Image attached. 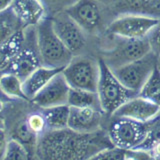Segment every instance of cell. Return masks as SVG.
Here are the masks:
<instances>
[{
    "instance_id": "17",
    "label": "cell",
    "mask_w": 160,
    "mask_h": 160,
    "mask_svg": "<svg viewBox=\"0 0 160 160\" xmlns=\"http://www.w3.org/2000/svg\"><path fill=\"white\" fill-rule=\"evenodd\" d=\"M120 13H139L160 18V0H110Z\"/></svg>"
},
{
    "instance_id": "30",
    "label": "cell",
    "mask_w": 160,
    "mask_h": 160,
    "mask_svg": "<svg viewBox=\"0 0 160 160\" xmlns=\"http://www.w3.org/2000/svg\"><path fill=\"white\" fill-rule=\"evenodd\" d=\"M41 1L43 2L46 10H49V11H52L53 13H55L66 9L76 0H41Z\"/></svg>"
},
{
    "instance_id": "33",
    "label": "cell",
    "mask_w": 160,
    "mask_h": 160,
    "mask_svg": "<svg viewBox=\"0 0 160 160\" xmlns=\"http://www.w3.org/2000/svg\"><path fill=\"white\" fill-rule=\"evenodd\" d=\"M11 2H12V0H0V11L10 7Z\"/></svg>"
},
{
    "instance_id": "13",
    "label": "cell",
    "mask_w": 160,
    "mask_h": 160,
    "mask_svg": "<svg viewBox=\"0 0 160 160\" xmlns=\"http://www.w3.org/2000/svg\"><path fill=\"white\" fill-rule=\"evenodd\" d=\"M159 112V105L137 94L121 105L112 116L125 117L139 122H148Z\"/></svg>"
},
{
    "instance_id": "29",
    "label": "cell",
    "mask_w": 160,
    "mask_h": 160,
    "mask_svg": "<svg viewBox=\"0 0 160 160\" xmlns=\"http://www.w3.org/2000/svg\"><path fill=\"white\" fill-rule=\"evenodd\" d=\"M151 51L159 56L160 55V19L157 24L151 29V31L147 35Z\"/></svg>"
},
{
    "instance_id": "32",
    "label": "cell",
    "mask_w": 160,
    "mask_h": 160,
    "mask_svg": "<svg viewBox=\"0 0 160 160\" xmlns=\"http://www.w3.org/2000/svg\"><path fill=\"white\" fill-rule=\"evenodd\" d=\"M150 156L154 159H160V142L155 143L149 150Z\"/></svg>"
},
{
    "instance_id": "2",
    "label": "cell",
    "mask_w": 160,
    "mask_h": 160,
    "mask_svg": "<svg viewBox=\"0 0 160 160\" xmlns=\"http://www.w3.org/2000/svg\"><path fill=\"white\" fill-rule=\"evenodd\" d=\"M36 37L42 66L63 70L71 61L73 54L55 32L50 16L44 17L36 25Z\"/></svg>"
},
{
    "instance_id": "22",
    "label": "cell",
    "mask_w": 160,
    "mask_h": 160,
    "mask_svg": "<svg viewBox=\"0 0 160 160\" xmlns=\"http://www.w3.org/2000/svg\"><path fill=\"white\" fill-rule=\"evenodd\" d=\"M10 138L16 139L19 142H21L28 149L31 156H32L31 153H35V151H36L38 135L35 134L31 130V128L29 127L26 118L19 120V121L15 123L11 130Z\"/></svg>"
},
{
    "instance_id": "36",
    "label": "cell",
    "mask_w": 160,
    "mask_h": 160,
    "mask_svg": "<svg viewBox=\"0 0 160 160\" xmlns=\"http://www.w3.org/2000/svg\"><path fill=\"white\" fill-rule=\"evenodd\" d=\"M156 66H157V68L159 69V71H160V55H159V56H157V63H156Z\"/></svg>"
},
{
    "instance_id": "31",
    "label": "cell",
    "mask_w": 160,
    "mask_h": 160,
    "mask_svg": "<svg viewBox=\"0 0 160 160\" xmlns=\"http://www.w3.org/2000/svg\"><path fill=\"white\" fill-rule=\"evenodd\" d=\"M8 135L5 128H0V159H4L8 144Z\"/></svg>"
},
{
    "instance_id": "14",
    "label": "cell",
    "mask_w": 160,
    "mask_h": 160,
    "mask_svg": "<svg viewBox=\"0 0 160 160\" xmlns=\"http://www.w3.org/2000/svg\"><path fill=\"white\" fill-rule=\"evenodd\" d=\"M102 110L97 107H70L68 128L79 133H92L101 129Z\"/></svg>"
},
{
    "instance_id": "11",
    "label": "cell",
    "mask_w": 160,
    "mask_h": 160,
    "mask_svg": "<svg viewBox=\"0 0 160 160\" xmlns=\"http://www.w3.org/2000/svg\"><path fill=\"white\" fill-rule=\"evenodd\" d=\"M50 17L55 32L65 46L73 56L79 55L86 46V32L64 10L53 13Z\"/></svg>"
},
{
    "instance_id": "4",
    "label": "cell",
    "mask_w": 160,
    "mask_h": 160,
    "mask_svg": "<svg viewBox=\"0 0 160 160\" xmlns=\"http://www.w3.org/2000/svg\"><path fill=\"white\" fill-rule=\"evenodd\" d=\"M62 73L70 88L96 92L99 78V63L90 57L75 55Z\"/></svg>"
},
{
    "instance_id": "1",
    "label": "cell",
    "mask_w": 160,
    "mask_h": 160,
    "mask_svg": "<svg viewBox=\"0 0 160 160\" xmlns=\"http://www.w3.org/2000/svg\"><path fill=\"white\" fill-rule=\"evenodd\" d=\"M111 146L108 133L101 129L79 133L67 127L47 130L38 136L35 154L42 159H92L99 151Z\"/></svg>"
},
{
    "instance_id": "7",
    "label": "cell",
    "mask_w": 160,
    "mask_h": 160,
    "mask_svg": "<svg viewBox=\"0 0 160 160\" xmlns=\"http://www.w3.org/2000/svg\"><path fill=\"white\" fill-rule=\"evenodd\" d=\"M159 19L146 14L123 13L108 24L106 33L122 38H144L147 37Z\"/></svg>"
},
{
    "instance_id": "12",
    "label": "cell",
    "mask_w": 160,
    "mask_h": 160,
    "mask_svg": "<svg viewBox=\"0 0 160 160\" xmlns=\"http://www.w3.org/2000/svg\"><path fill=\"white\" fill-rule=\"evenodd\" d=\"M69 90V84L62 71H60L49 80V82L35 95L30 102L39 108H48L67 104Z\"/></svg>"
},
{
    "instance_id": "26",
    "label": "cell",
    "mask_w": 160,
    "mask_h": 160,
    "mask_svg": "<svg viewBox=\"0 0 160 160\" xmlns=\"http://www.w3.org/2000/svg\"><path fill=\"white\" fill-rule=\"evenodd\" d=\"M31 157L28 149L18 140L9 138L4 159H28Z\"/></svg>"
},
{
    "instance_id": "24",
    "label": "cell",
    "mask_w": 160,
    "mask_h": 160,
    "mask_svg": "<svg viewBox=\"0 0 160 160\" xmlns=\"http://www.w3.org/2000/svg\"><path fill=\"white\" fill-rule=\"evenodd\" d=\"M138 95L160 106V71L157 66L143 84Z\"/></svg>"
},
{
    "instance_id": "25",
    "label": "cell",
    "mask_w": 160,
    "mask_h": 160,
    "mask_svg": "<svg viewBox=\"0 0 160 160\" xmlns=\"http://www.w3.org/2000/svg\"><path fill=\"white\" fill-rule=\"evenodd\" d=\"M147 127L148 129L146 138L138 149L148 151L155 143L160 142V112L147 122Z\"/></svg>"
},
{
    "instance_id": "8",
    "label": "cell",
    "mask_w": 160,
    "mask_h": 160,
    "mask_svg": "<svg viewBox=\"0 0 160 160\" xmlns=\"http://www.w3.org/2000/svg\"><path fill=\"white\" fill-rule=\"evenodd\" d=\"M39 66H41V60L37 45L36 26L29 25L23 28L21 49L6 72L16 74L23 80Z\"/></svg>"
},
{
    "instance_id": "19",
    "label": "cell",
    "mask_w": 160,
    "mask_h": 160,
    "mask_svg": "<svg viewBox=\"0 0 160 160\" xmlns=\"http://www.w3.org/2000/svg\"><path fill=\"white\" fill-rule=\"evenodd\" d=\"M17 15L14 13L11 7H8L0 11V44L7 41L14 34L24 28Z\"/></svg>"
},
{
    "instance_id": "10",
    "label": "cell",
    "mask_w": 160,
    "mask_h": 160,
    "mask_svg": "<svg viewBox=\"0 0 160 160\" xmlns=\"http://www.w3.org/2000/svg\"><path fill=\"white\" fill-rule=\"evenodd\" d=\"M86 33H97L104 21V8L99 0H76L64 9Z\"/></svg>"
},
{
    "instance_id": "5",
    "label": "cell",
    "mask_w": 160,
    "mask_h": 160,
    "mask_svg": "<svg viewBox=\"0 0 160 160\" xmlns=\"http://www.w3.org/2000/svg\"><path fill=\"white\" fill-rule=\"evenodd\" d=\"M147 122L113 116L108 128V136L113 145L127 150H135L146 138Z\"/></svg>"
},
{
    "instance_id": "15",
    "label": "cell",
    "mask_w": 160,
    "mask_h": 160,
    "mask_svg": "<svg viewBox=\"0 0 160 160\" xmlns=\"http://www.w3.org/2000/svg\"><path fill=\"white\" fill-rule=\"evenodd\" d=\"M10 7L24 26L36 25L47 16V10L41 0H12Z\"/></svg>"
},
{
    "instance_id": "28",
    "label": "cell",
    "mask_w": 160,
    "mask_h": 160,
    "mask_svg": "<svg viewBox=\"0 0 160 160\" xmlns=\"http://www.w3.org/2000/svg\"><path fill=\"white\" fill-rule=\"evenodd\" d=\"M26 120H27L29 127L31 128L32 131L36 135H38V136H40L41 134L47 131L46 119H45V116L41 108H40L39 111H35V112L28 114Z\"/></svg>"
},
{
    "instance_id": "18",
    "label": "cell",
    "mask_w": 160,
    "mask_h": 160,
    "mask_svg": "<svg viewBox=\"0 0 160 160\" xmlns=\"http://www.w3.org/2000/svg\"><path fill=\"white\" fill-rule=\"evenodd\" d=\"M23 43V29L14 34L7 41L0 44V71L6 72L16 58Z\"/></svg>"
},
{
    "instance_id": "21",
    "label": "cell",
    "mask_w": 160,
    "mask_h": 160,
    "mask_svg": "<svg viewBox=\"0 0 160 160\" xmlns=\"http://www.w3.org/2000/svg\"><path fill=\"white\" fill-rule=\"evenodd\" d=\"M22 81L16 74L3 72L0 76V91L10 100H27L23 92Z\"/></svg>"
},
{
    "instance_id": "3",
    "label": "cell",
    "mask_w": 160,
    "mask_h": 160,
    "mask_svg": "<svg viewBox=\"0 0 160 160\" xmlns=\"http://www.w3.org/2000/svg\"><path fill=\"white\" fill-rule=\"evenodd\" d=\"M98 63L99 78L96 94L99 106L103 113L113 115L121 105L137 93L125 87L102 58L98 59Z\"/></svg>"
},
{
    "instance_id": "16",
    "label": "cell",
    "mask_w": 160,
    "mask_h": 160,
    "mask_svg": "<svg viewBox=\"0 0 160 160\" xmlns=\"http://www.w3.org/2000/svg\"><path fill=\"white\" fill-rule=\"evenodd\" d=\"M60 71L62 70L45 67L41 65L25 77L22 81V88L28 101H31L35 95L49 82V80Z\"/></svg>"
},
{
    "instance_id": "6",
    "label": "cell",
    "mask_w": 160,
    "mask_h": 160,
    "mask_svg": "<svg viewBox=\"0 0 160 160\" xmlns=\"http://www.w3.org/2000/svg\"><path fill=\"white\" fill-rule=\"evenodd\" d=\"M115 37L117 41L111 48L105 50L100 57L112 70L135 61L151 51L147 37L134 39Z\"/></svg>"
},
{
    "instance_id": "37",
    "label": "cell",
    "mask_w": 160,
    "mask_h": 160,
    "mask_svg": "<svg viewBox=\"0 0 160 160\" xmlns=\"http://www.w3.org/2000/svg\"><path fill=\"white\" fill-rule=\"evenodd\" d=\"M2 73H3L2 71H0V76H1V74H2ZM0 94H1V95H4V94H3V93L1 92V91H0ZM4 96H5V95H4ZM5 97H6V96H5ZM8 99H9V98H8Z\"/></svg>"
},
{
    "instance_id": "9",
    "label": "cell",
    "mask_w": 160,
    "mask_h": 160,
    "mask_svg": "<svg viewBox=\"0 0 160 160\" xmlns=\"http://www.w3.org/2000/svg\"><path fill=\"white\" fill-rule=\"evenodd\" d=\"M156 63L157 55L150 51L143 57L113 69L112 71L125 87L138 94L145 81L156 67Z\"/></svg>"
},
{
    "instance_id": "34",
    "label": "cell",
    "mask_w": 160,
    "mask_h": 160,
    "mask_svg": "<svg viewBox=\"0 0 160 160\" xmlns=\"http://www.w3.org/2000/svg\"><path fill=\"white\" fill-rule=\"evenodd\" d=\"M4 99H6V100H9L10 99H8L7 97H5L4 95H1L0 94V113H1L2 111H3V109H4Z\"/></svg>"
},
{
    "instance_id": "20",
    "label": "cell",
    "mask_w": 160,
    "mask_h": 160,
    "mask_svg": "<svg viewBox=\"0 0 160 160\" xmlns=\"http://www.w3.org/2000/svg\"><path fill=\"white\" fill-rule=\"evenodd\" d=\"M46 119L47 130H59L68 127L70 106L68 104L41 108Z\"/></svg>"
},
{
    "instance_id": "23",
    "label": "cell",
    "mask_w": 160,
    "mask_h": 160,
    "mask_svg": "<svg viewBox=\"0 0 160 160\" xmlns=\"http://www.w3.org/2000/svg\"><path fill=\"white\" fill-rule=\"evenodd\" d=\"M67 104L70 107H97L100 108L96 92L83 89L70 88ZM101 109V108H100Z\"/></svg>"
},
{
    "instance_id": "27",
    "label": "cell",
    "mask_w": 160,
    "mask_h": 160,
    "mask_svg": "<svg viewBox=\"0 0 160 160\" xmlns=\"http://www.w3.org/2000/svg\"><path fill=\"white\" fill-rule=\"evenodd\" d=\"M132 150H127L120 148L118 146H113L105 148L97 154H95L92 159H117V160H124V159H131Z\"/></svg>"
},
{
    "instance_id": "35",
    "label": "cell",
    "mask_w": 160,
    "mask_h": 160,
    "mask_svg": "<svg viewBox=\"0 0 160 160\" xmlns=\"http://www.w3.org/2000/svg\"><path fill=\"white\" fill-rule=\"evenodd\" d=\"M0 128H5V120L0 113Z\"/></svg>"
}]
</instances>
